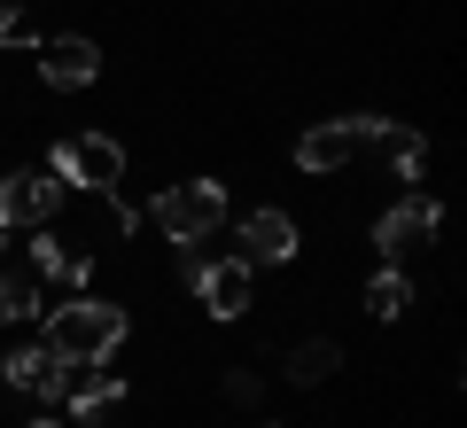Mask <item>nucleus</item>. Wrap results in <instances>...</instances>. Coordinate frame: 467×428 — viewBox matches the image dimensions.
I'll return each mask as SVG.
<instances>
[{
	"label": "nucleus",
	"instance_id": "f257e3e1",
	"mask_svg": "<svg viewBox=\"0 0 467 428\" xmlns=\"http://www.w3.org/2000/svg\"><path fill=\"white\" fill-rule=\"evenodd\" d=\"M125 335H133V319H125V304H101V297L55 304V319H47V350H55L63 366H109Z\"/></svg>",
	"mask_w": 467,
	"mask_h": 428
},
{
	"label": "nucleus",
	"instance_id": "f03ea898",
	"mask_svg": "<svg viewBox=\"0 0 467 428\" xmlns=\"http://www.w3.org/2000/svg\"><path fill=\"white\" fill-rule=\"evenodd\" d=\"M218 218H226V187L218 180H180L156 195V226L171 234V249H195L202 234H218Z\"/></svg>",
	"mask_w": 467,
	"mask_h": 428
},
{
	"label": "nucleus",
	"instance_id": "7ed1b4c3",
	"mask_svg": "<svg viewBox=\"0 0 467 428\" xmlns=\"http://www.w3.org/2000/svg\"><path fill=\"white\" fill-rule=\"evenodd\" d=\"M55 180H63V195H109L125 180V149L109 132H70L55 149Z\"/></svg>",
	"mask_w": 467,
	"mask_h": 428
},
{
	"label": "nucleus",
	"instance_id": "20e7f679",
	"mask_svg": "<svg viewBox=\"0 0 467 428\" xmlns=\"http://www.w3.org/2000/svg\"><path fill=\"white\" fill-rule=\"evenodd\" d=\"M55 211H63L55 172H8L0 180V234H39V226H55Z\"/></svg>",
	"mask_w": 467,
	"mask_h": 428
},
{
	"label": "nucleus",
	"instance_id": "39448f33",
	"mask_svg": "<svg viewBox=\"0 0 467 428\" xmlns=\"http://www.w3.org/2000/svg\"><path fill=\"white\" fill-rule=\"evenodd\" d=\"M374 132H382V117H327V125L296 132V172H343Z\"/></svg>",
	"mask_w": 467,
	"mask_h": 428
},
{
	"label": "nucleus",
	"instance_id": "423d86ee",
	"mask_svg": "<svg viewBox=\"0 0 467 428\" xmlns=\"http://www.w3.org/2000/svg\"><path fill=\"white\" fill-rule=\"evenodd\" d=\"M436 218H444V211H436L429 195H413V203H398V211L374 218V249L389 257V273H398V265H405V257H413V249L436 234Z\"/></svg>",
	"mask_w": 467,
	"mask_h": 428
},
{
	"label": "nucleus",
	"instance_id": "0eeeda50",
	"mask_svg": "<svg viewBox=\"0 0 467 428\" xmlns=\"http://www.w3.org/2000/svg\"><path fill=\"white\" fill-rule=\"evenodd\" d=\"M94 70H101V47H94V39H78V32L39 39V78H47V86L78 94V86H94Z\"/></svg>",
	"mask_w": 467,
	"mask_h": 428
},
{
	"label": "nucleus",
	"instance_id": "6e6552de",
	"mask_svg": "<svg viewBox=\"0 0 467 428\" xmlns=\"http://www.w3.org/2000/svg\"><path fill=\"white\" fill-rule=\"evenodd\" d=\"M187 280H195V297H202V312H211V319H242V312H250V265H242V257L195 265Z\"/></svg>",
	"mask_w": 467,
	"mask_h": 428
},
{
	"label": "nucleus",
	"instance_id": "1a4fd4ad",
	"mask_svg": "<svg viewBox=\"0 0 467 428\" xmlns=\"http://www.w3.org/2000/svg\"><path fill=\"white\" fill-rule=\"evenodd\" d=\"M234 257H242V265H288V257H296V218H288V211H250Z\"/></svg>",
	"mask_w": 467,
	"mask_h": 428
},
{
	"label": "nucleus",
	"instance_id": "9d476101",
	"mask_svg": "<svg viewBox=\"0 0 467 428\" xmlns=\"http://www.w3.org/2000/svg\"><path fill=\"white\" fill-rule=\"evenodd\" d=\"M70 374H78V366H63L47 343H32V350H16V359H8V390L39 397V405H55V397L70 390Z\"/></svg>",
	"mask_w": 467,
	"mask_h": 428
},
{
	"label": "nucleus",
	"instance_id": "9b49d317",
	"mask_svg": "<svg viewBox=\"0 0 467 428\" xmlns=\"http://www.w3.org/2000/svg\"><path fill=\"white\" fill-rule=\"evenodd\" d=\"M70 421H78V428H101V421H109V412H125V381H117V374H101V366H86V374H70Z\"/></svg>",
	"mask_w": 467,
	"mask_h": 428
},
{
	"label": "nucleus",
	"instance_id": "f8f14e48",
	"mask_svg": "<svg viewBox=\"0 0 467 428\" xmlns=\"http://www.w3.org/2000/svg\"><path fill=\"white\" fill-rule=\"evenodd\" d=\"M86 273H94V265H86L78 249H63L47 226L32 234V280H63V288H86Z\"/></svg>",
	"mask_w": 467,
	"mask_h": 428
},
{
	"label": "nucleus",
	"instance_id": "ddd939ff",
	"mask_svg": "<svg viewBox=\"0 0 467 428\" xmlns=\"http://www.w3.org/2000/svg\"><path fill=\"white\" fill-rule=\"evenodd\" d=\"M374 141H382V156H389V172H398V180H420V164H429V141H420L413 125H389V117H382V132H374Z\"/></svg>",
	"mask_w": 467,
	"mask_h": 428
},
{
	"label": "nucleus",
	"instance_id": "4468645a",
	"mask_svg": "<svg viewBox=\"0 0 467 428\" xmlns=\"http://www.w3.org/2000/svg\"><path fill=\"white\" fill-rule=\"evenodd\" d=\"M39 312H47V304H39V280L8 265V273H0V319H8V328H24V319H39Z\"/></svg>",
	"mask_w": 467,
	"mask_h": 428
},
{
	"label": "nucleus",
	"instance_id": "2eb2a0df",
	"mask_svg": "<svg viewBox=\"0 0 467 428\" xmlns=\"http://www.w3.org/2000/svg\"><path fill=\"white\" fill-rule=\"evenodd\" d=\"M335 366H343V350H335L327 335H304V343L288 350V381H327Z\"/></svg>",
	"mask_w": 467,
	"mask_h": 428
},
{
	"label": "nucleus",
	"instance_id": "dca6fc26",
	"mask_svg": "<svg viewBox=\"0 0 467 428\" xmlns=\"http://www.w3.org/2000/svg\"><path fill=\"white\" fill-rule=\"evenodd\" d=\"M405 304H413V288H405V273H374V280H367V312H374V319H398Z\"/></svg>",
	"mask_w": 467,
	"mask_h": 428
},
{
	"label": "nucleus",
	"instance_id": "f3484780",
	"mask_svg": "<svg viewBox=\"0 0 467 428\" xmlns=\"http://www.w3.org/2000/svg\"><path fill=\"white\" fill-rule=\"evenodd\" d=\"M0 47H39V32L16 16V0H0Z\"/></svg>",
	"mask_w": 467,
	"mask_h": 428
},
{
	"label": "nucleus",
	"instance_id": "a211bd4d",
	"mask_svg": "<svg viewBox=\"0 0 467 428\" xmlns=\"http://www.w3.org/2000/svg\"><path fill=\"white\" fill-rule=\"evenodd\" d=\"M32 428H55V421H32Z\"/></svg>",
	"mask_w": 467,
	"mask_h": 428
}]
</instances>
